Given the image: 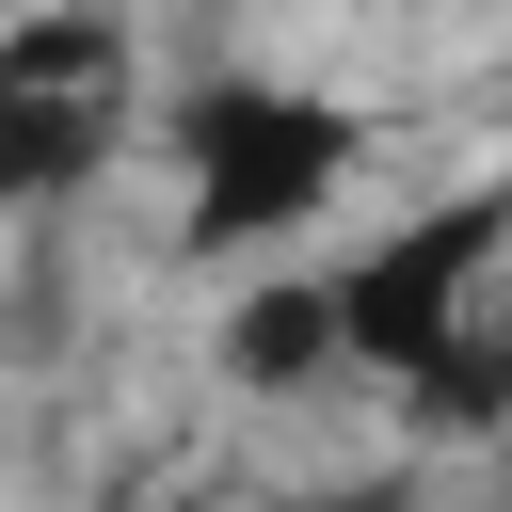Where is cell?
Masks as SVG:
<instances>
[{"label": "cell", "mask_w": 512, "mask_h": 512, "mask_svg": "<svg viewBox=\"0 0 512 512\" xmlns=\"http://www.w3.org/2000/svg\"><path fill=\"white\" fill-rule=\"evenodd\" d=\"M352 112L272 80V64H208L176 112H160V160H176V240L192 256H272L304 240L336 192H352Z\"/></svg>", "instance_id": "obj_1"}, {"label": "cell", "mask_w": 512, "mask_h": 512, "mask_svg": "<svg viewBox=\"0 0 512 512\" xmlns=\"http://www.w3.org/2000/svg\"><path fill=\"white\" fill-rule=\"evenodd\" d=\"M496 240H512V176H464L432 208H400L368 256H320V320H336V384H432L464 352V320L496 304Z\"/></svg>", "instance_id": "obj_2"}, {"label": "cell", "mask_w": 512, "mask_h": 512, "mask_svg": "<svg viewBox=\"0 0 512 512\" xmlns=\"http://www.w3.org/2000/svg\"><path fill=\"white\" fill-rule=\"evenodd\" d=\"M144 48L128 16H16L0 32V208H64L128 160Z\"/></svg>", "instance_id": "obj_3"}, {"label": "cell", "mask_w": 512, "mask_h": 512, "mask_svg": "<svg viewBox=\"0 0 512 512\" xmlns=\"http://www.w3.org/2000/svg\"><path fill=\"white\" fill-rule=\"evenodd\" d=\"M224 384H256V400H320V384H336L320 272H256V288L224 304Z\"/></svg>", "instance_id": "obj_4"}, {"label": "cell", "mask_w": 512, "mask_h": 512, "mask_svg": "<svg viewBox=\"0 0 512 512\" xmlns=\"http://www.w3.org/2000/svg\"><path fill=\"white\" fill-rule=\"evenodd\" d=\"M224 512H416V464H384V480H320V496H224Z\"/></svg>", "instance_id": "obj_5"}]
</instances>
